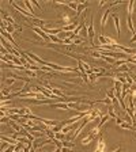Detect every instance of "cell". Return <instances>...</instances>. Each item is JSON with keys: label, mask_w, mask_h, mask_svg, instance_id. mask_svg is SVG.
Returning <instances> with one entry per match:
<instances>
[{"label": "cell", "mask_w": 136, "mask_h": 152, "mask_svg": "<svg viewBox=\"0 0 136 152\" xmlns=\"http://www.w3.org/2000/svg\"><path fill=\"white\" fill-rule=\"evenodd\" d=\"M116 121H117V126H120L121 129L131 130V132H132V133H135V132H136V129H135V128H133V125H132V124H131V122H127V121H125V120H121L120 117H118Z\"/></svg>", "instance_id": "obj_1"}, {"label": "cell", "mask_w": 136, "mask_h": 152, "mask_svg": "<svg viewBox=\"0 0 136 152\" xmlns=\"http://www.w3.org/2000/svg\"><path fill=\"white\" fill-rule=\"evenodd\" d=\"M93 152H106V142H105V139L102 134L97 140V144H95V148Z\"/></svg>", "instance_id": "obj_2"}, {"label": "cell", "mask_w": 136, "mask_h": 152, "mask_svg": "<svg viewBox=\"0 0 136 152\" xmlns=\"http://www.w3.org/2000/svg\"><path fill=\"white\" fill-rule=\"evenodd\" d=\"M94 37H95V31H94V18H90V23H89V38L91 45L94 46Z\"/></svg>", "instance_id": "obj_3"}, {"label": "cell", "mask_w": 136, "mask_h": 152, "mask_svg": "<svg viewBox=\"0 0 136 152\" xmlns=\"http://www.w3.org/2000/svg\"><path fill=\"white\" fill-rule=\"evenodd\" d=\"M112 19H113V22H114V27L117 30V37H120L121 28H120V16H118V14H112Z\"/></svg>", "instance_id": "obj_4"}, {"label": "cell", "mask_w": 136, "mask_h": 152, "mask_svg": "<svg viewBox=\"0 0 136 152\" xmlns=\"http://www.w3.org/2000/svg\"><path fill=\"white\" fill-rule=\"evenodd\" d=\"M18 80V75H12V76H8L7 79H4V86L3 88H6V87H11V86L14 84V83Z\"/></svg>", "instance_id": "obj_5"}, {"label": "cell", "mask_w": 136, "mask_h": 152, "mask_svg": "<svg viewBox=\"0 0 136 152\" xmlns=\"http://www.w3.org/2000/svg\"><path fill=\"white\" fill-rule=\"evenodd\" d=\"M110 12H112L110 8H106L104 12H102V16H101V28L102 30L105 28V25H106V20H108V16H109Z\"/></svg>", "instance_id": "obj_6"}, {"label": "cell", "mask_w": 136, "mask_h": 152, "mask_svg": "<svg viewBox=\"0 0 136 152\" xmlns=\"http://www.w3.org/2000/svg\"><path fill=\"white\" fill-rule=\"evenodd\" d=\"M1 37H3V38H6L7 41H8L11 45H12L14 48L16 46V42L14 41V38L11 37V34H8V33H7V31H4V30H1Z\"/></svg>", "instance_id": "obj_7"}, {"label": "cell", "mask_w": 136, "mask_h": 152, "mask_svg": "<svg viewBox=\"0 0 136 152\" xmlns=\"http://www.w3.org/2000/svg\"><path fill=\"white\" fill-rule=\"evenodd\" d=\"M94 137H93L91 136V134H90V133H89V134H87V136H85V137H83V139H82V145H89V144H90V142H93V141H94Z\"/></svg>", "instance_id": "obj_8"}, {"label": "cell", "mask_w": 136, "mask_h": 152, "mask_svg": "<svg viewBox=\"0 0 136 152\" xmlns=\"http://www.w3.org/2000/svg\"><path fill=\"white\" fill-rule=\"evenodd\" d=\"M23 4H25L26 6V8H27V11L30 14H32V15H34V16H37L35 15V11H34V8H33V4H32V1H29V0H25V1H23Z\"/></svg>", "instance_id": "obj_9"}, {"label": "cell", "mask_w": 136, "mask_h": 152, "mask_svg": "<svg viewBox=\"0 0 136 152\" xmlns=\"http://www.w3.org/2000/svg\"><path fill=\"white\" fill-rule=\"evenodd\" d=\"M127 26H128V28H129V31L132 33V35H135L136 34V30L133 28V26H132V16H131V15L127 16Z\"/></svg>", "instance_id": "obj_10"}, {"label": "cell", "mask_w": 136, "mask_h": 152, "mask_svg": "<svg viewBox=\"0 0 136 152\" xmlns=\"http://www.w3.org/2000/svg\"><path fill=\"white\" fill-rule=\"evenodd\" d=\"M74 125H75V124H68V125H64L63 129H61V133H64V134H68V133H70L71 130L74 129Z\"/></svg>", "instance_id": "obj_11"}, {"label": "cell", "mask_w": 136, "mask_h": 152, "mask_svg": "<svg viewBox=\"0 0 136 152\" xmlns=\"http://www.w3.org/2000/svg\"><path fill=\"white\" fill-rule=\"evenodd\" d=\"M86 7H87V3H83V1H79V6H78V11H76V15H80L82 14L83 10H86Z\"/></svg>", "instance_id": "obj_12"}, {"label": "cell", "mask_w": 136, "mask_h": 152, "mask_svg": "<svg viewBox=\"0 0 136 152\" xmlns=\"http://www.w3.org/2000/svg\"><path fill=\"white\" fill-rule=\"evenodd\" d=\"M25 72H26V75H27V77H30V79H34V77H37V72H38V71H34V69H26Z\"/></svg>", "instance_id": "obj_13"}, {"label": "cell", "mask_w": 136, "mask_h": 152, "mask_svg": "<svg viewBox=\"0 0 136 152\" xmlns=\"http://www.w3.org/2000/svg\"><path fill=\"white\" fill-rule=\"evenodd\" d=\"M109 120H110V115H109V114L106 113V114H105V115H104V117L101 118V121H99V122H98V126H101V128H102V125H104L105 122H108Z\"/></svg>", "instance_id": "obj_14"}, {"label": "cell", "mask_w": 136, "mask_h": 152, "mask_svg": "<svg viewBox=\"0 0 136 152\" xmlns=\"http://www.w3.org/2000/svg\"><path fill=\"white\" fill-rule=\"evenodd\" d=\"M127 10H128V15L132 16V12H133V10H135V1H129Z\"/></svg>", "instance_id": "obj_15"}, {"label": "cell", "mask_w": 136, "mask_h": 152, "mask_svg": "<svg viewBox=\"0 0 136 152\" xmlns=\"http://www.w3.org/2000/svg\"><path fill=\"white\" fill-rule=\"evenodd\" d=\"M83 42H86V39H83V38H74L72 39V45H80Z\"/></svg>", "instance_id": "obj_16"}, {"label": "cell", "mask_w": 136, "mask_h": 152, "mask_svg": "<svg viewBox=\"0 0 136 152\" xmlns=\"http://www.w3.org/2000/svg\"><path fill=\"white\" fill-rule=\"evenodd\" d=\"M61 152H74V147H61Z\"/></svg>", "instance_id": "obj_17"}, {"label": "cell", "mask_w": 136, "mask_h": 152, "mask_svg": "<svg viewBox=\"0 0 136 152\" xmlns=\"http://www.w3.org/2000/svg\"><path fill=\"white\" fill-rule=\"evenodd\" d=\"M32 4H33L34 7H37V8L42 10V6H41V4H38V1H32Z\"/></svg>", "instance_id": "obj_18"}, {"label": "cell", "mask_w": 136, "mask_h": 152, "mask_svg": "<svg viewBox=\"0 0 136 152\" xmlns=\"http://www.w3.org/2000/svg\"><path fill=\"white\" fill-rule=\"evenodd\" d=\"M133 42H136V34L132 35V38L129 39V44H133Z\"/></svg>", "instance_id": "obj_19"}, {"label": "cell", "mask_w": 136, "mask_h": 152, "mask_svg": "<svg viewBox=\"0 0 136 152\" xmlns=\"http://www.w3.org/2000/svg\"><path fill=\"white\" fill-rule=\"evenodd\" d=\"M135 22H136V19H135Z\"/></svg>", "instance_id": "obj_20"}]
</instances>
